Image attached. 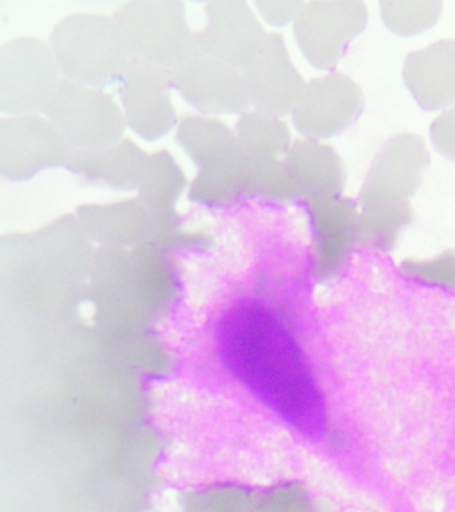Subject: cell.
Returning <instances> with one entry per match:
<instances>
[{
    "mask_svg": "<svg viewBox=\"0 0 455 512\" xmlns=\"http://www.w3.org/2000/svg\"><path fill=\"white\" fill-rule=\"evenodd\" d=\"M429 164V150L421 136L410 132L393 136L375 156L359 192L358 203L363 208L409 203L421 187Z\"/></svg>",
    "mask_w": 455,
    "mask_h": 512,
    "instance_id": "obj_1",
    "label": "cell"
},
{
    "mask_svg": "<svg viewBox=\"0 0 455 512\" xmlns=\"http://www.w3.org/2000/svg\"><path fill=\"white\" fill-rule=\"evenodd\" d=\"M369 18L366 4L311 2L299 12L295 34L303 54L319 70L337 66L347 46L365 30Z\"/></svg>",
    "mask_w": 455,
    "mask_h": 512,
    "instance_id": "obj_2",
    "label": "cell"
},
{
    "mask_svg": "<svg viewBox=\"0 0 455 512\" xmlns=\"http://www.w3.org/2000/svg\"><path fill=\"white\" fill-rule=\"evenodd\" d=\"M363 106L361 87L347 76L331 72L305 86L295 107V126L310 139L330 138L350 127Z\"/></svg>",
    "mask_w": 455,
    "mask_h": 512,
    "instance_id": "obj_3",
    "label": "cell"
},
{
    "mask_svg": "<svg viewBox=\"0 0 455 512\" xmlns=\"http://www.w3.org/2000/svg\"><path fill=\"white\" fill-rule=\"evenodd\" d=\"M313 244L311 270L319 282H331L346 267L357 244V203L346 196L307 202Z\"/></svg>",
    "mask_w": 455,
    "mask_h": 512,
    "instance_id": "obj_4",
    "label": "cell"
},
{
    "mask_svg": "<svg viewBox=\"0 0 455 512\" xmlns=\"http://www.w3.org/2000/svg\"><path fill=\"white\" fill-rule=\"evenodd\" d=\"M283 191L287 202L339 198L345 188L346 172L333 147L317 140H299L282 167Z\"/></svg>",
    "mask_w": 455,
    "mask_h": 512,
    "instance_id": "obj_5",
    "label": "cell"
},
{
    "mask_svg": "<svg viewBox=\"0 0 455 512\" xmlns=\"http://www.w3.org/2000/svg\"><path fill=\"white\" fill-rule=\"evenodd\" d=\"M403 82L423 110H447L454 106L455 40H438L410 52L403 64Z\"/></svg>",
    "mask_w": 455,
    "mask_h": 512,
    "instance_id": "obj_6",
    "label": "cell"
},
{
    "mask_svg": "<svg viewBox=\"0 0 455 512\" xmlns=\"http://www.w3.org/2000/svg\"><path fill=\"white\" fill-rule=\"evenodd\" d=\"M413 218L409 203L365 207L358 216L357 244L374 251L393 250Z\"/></svg>",
    "mask_w": 455,
    "mask_h": 512,
    "instance_id": "obj_7",
    "label": "cell"
},
{
    "mask_svg": "<svg viewBox=\"0 0 455 512\" xmlns=\"http://www.w3.org/2000/svg\"><path fill=\"white\" fill-rule=\"evenodd\" d=\"M383 22L394 34L413 36L437 24L442 14L441 2H382Z\"/></svg>",
    "mask_w": 455,
    "mask_h": 512,
    "instance_id": "obj_8",
    "label": "cell"
},
{
    "mask_svg": "<svg viewBox=\"0 0 455 512\" xmlns=\"http://www.w3.org/2000/svg\"><path fill=\"white\" fill-rule=\"evenodd\" d=\"M399 267L403 275L415 282L455 292L454 250H447L431 259H405Z\"/></svg>",
    "mask_w": 455,
    "mask_h": 512,
    "instance_id": "obj_9",
    "label": "cell"
},
{
    "mask_svg": "<svg viewBox=\"0 0 455 512\" xmlns=\"http://www.w3.org/2000/svg\"><path fill=\"white\" fill-rule=\"evenodd\" d=\"M430 139L438 154L455 162V104L431 123Z\"/></svg>",
    "mask_w": 455,
    "mask_h": 512,
    "instance_id": "obj_10",
    "label": "cell"
}]
</instances>
